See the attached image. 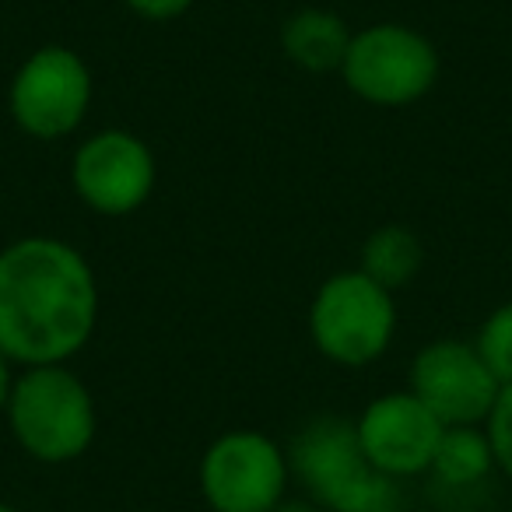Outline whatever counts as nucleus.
<instances>
[{
  "label": "nucleus",
  "instance_id": "nucleus-18",
  "mask_svg": "<svg viewBox=\"0 0 512 512\" xmlns=\"http://www.w3.org/2000/svg\"><path fill=\"white\" fill-rule=\"evenodd\" d=\"M0 512H18L15 505H8V502H0Z\"/></svg>",
  "mask_w": 512,
  "mask_h": 512
},
{
  "label": "nucleus",
  "instance_id": "nucleus-3",
  "mask_svg": "<svg viewBox=\"0 0 512 512\" xmlns=\"http://www.w3.org/2000/svg\"><path fill=\"white\" fill-rule=\"evenodd\" d=\"M393 327H397L393 292H386L362 271L334 274L316 292L309 313L313 344L330 362L348 369L376 362L390 344Z\"/></svg>",
  "mask_w": 512,
  "mask_h": 512
},
{
  "label": "nucleus",
  "instance_id": "nucleus-10",
  "mask_svg": "<svg viewBox=\"0 0 512 512\" xmlns=\"http://www.w3.org/2000/svg\"><path fill=\"white\" fill-rule=\"evenodd\" d=\"M442 432L446 425L414 393H386L372 400L355 425L362 456L383 477H411L432 470Z\"/></svg>",
  "mask_w": 512,
  "mask_h": 512
},
{
  "label": "nucleus",
  "instance_id": "nucleus-12",
  "mask_svg": "<svg viewBox=\"0 0 512 512\" xmlns=\"http://www.w3.org/2000/svg\"><path fill=\"white\" fill-rule=\"evenodd\" d=\"M421 264H425V249H421L418 235L404 225L376 228L362 246V274H369L386 292L411 285Z\"/></svg>",
  "mask_w": 512,
  "mask_h": 512
},
{
  "label": "nucleus",
  "instance_id": "nucleus-5",
  "mask_svg": "<svg viewBox=\"0 0 512 512\" xmlns=\"http://www.w3.org/2000/svg\"><path fill=\"white\" fill-rule=\"evenodd\" d=\"M295 467L327 509L383 512L390 509V481L369 467L358 435L344 421H316L295 442Z\"/></svg>",
  "mask_w": 512,
  "mask_h": 512
},
{
  "label": "nucleus",
  "instance_id": "nucleus-8",
  "mask_svg": "<svg viewBox=\"0 0 512 512\" xmlns=\"http://www.w3.org/2000/svg\"><path fill=\"white\" fill-rule=\"evenodd\" d=\"M498 390L502 383L467 341H435L411 365V393L446 428L488 421Z\"/></svg>",
  "mask_w": 512,
  "mask_h": 512
},
{
  "label": "nucleus",
  "instance_id": "nucleus-14",
  "mask_svg": "<svg viewBox=\"0 0 512 512\" xmlns=\"http://www.w3.org/2000/svg\"><path fill=\"white\" fill-rule=\"evenodd\" d=\"M477 351H481L484 365L495 372L502 386L512 383V302L498 306L495 313L484 320L481 334H477Z\"/></svg>",
  "mask_w": 512,
  "mask_h": 512
},
{
  "label": "nucleus",
  "instance_id": "nucleus-1",
  "mask_svg": "<svg viewBox=\"0 0 512 512\" xmlns=\"http://www.w3.org/2000/svg\"><path fill=\"white\" fill-rule=\"evenodd\" d=\"M99 320L88 260L60 239H22L0 253V351L22 365H64Z\"/></svg>",
  "mask_w": 512,
  "mask_h": 512
},
{
  "label": "nucleus",
  "instance_id": "nucleus-15",
  "mask_svg": "<svg viewBox=\"0 0 512 512\" xmlns=\"http://www.w3.org/2000/svg\"><path fill=\"white\" fill-rule=\"evenodd\" d=\"M488 442L491 453H495V463L512 477V383L498 390V400L488 414Z\"/></svg>",
  "mask_w": 512,
  "mask_h": 512
},
{
  "label": "nucleus",
  "instance_id": "nucleus-17",
  "mask_svg": "<svg viewBox=\"0 0 512 512\" xmlns=\"http://www.w3.org/2000/svg\"><path fill=\"white\" fill-rule=\"evenodd\" d=\"M11 390H15V379H11V358L0 351V414L8 411Z\"/></svg>",
  "mask_w": 512,
  "mask_h": 512
},
{
  "label": "nucleus",
  "instance_id": "nucleus-13",
  "mask_svg": "<svg viewBox=\"0 0 512 512\" xmlns=\"http://www.w3.org/2000/svg\"><path fill=\"white\" fill-rule=\"evenodd\" d=\"M491 463H495V453H491L488 435H481L474 425H456L442 432L432 470L449 484H474L488 474Z\"/></svg>",
  "mask_w": 512,
  "mask_h": 512
},
{
  "label": "nucleus",
  "instance_id": "nucleus-6",
  "mask_svg": "<svg viewBox=\"0 0 512 512\" xmlns=\"http://www.w3.org/2000/svg\"><path fill=\"white\" fill-rule=\"evenodd\" d=\"M92 74L67 46L36 50L11 81V116L25 134L39 141L67 137L88 113Z\"/></svg>",
  "mask_w": 512,
  "mask_h": 512
},
{
  "label": "nucleus",
  "instance_id": "nucleus-7",
  "mask_svg": "<svg viewBox=\"0 0 512 512\" xmlns=\"http://www.w3.org/2000/svg\"><path fill=\"white\" fill-rule=\"evenodd\" d=\"M285 484V453L260 432L221 435L200 463V491L214 512H274Z\"/></svg>",
  "mask_w": 512,
  "mask_h": 512
},
{
  "label": "nucleus",
  "instance_id": "nucleus-2",
  "mask_svg": "<svg viewBox=\"0 0 512 512\" xmlns=\"http://www.w3.org/2000/svg\"><path fill=\"white\" fill-rule=\"evenodd\" d=\"M18 446L43 463L78 460L95 439V404L88 386L64 365H32L8 400Z\"/></svg>",
  "mask_w": 512,
  "mask_h": 512
},
{
  "label": "nucleus",
  "instance_id": "nucleus-11",
  "mask_svg": "<svg viewBox=\"0 0 512 512\" xmlns=\"http://www.w3.org/2000/svg\"><path fill=\"white\" fill-rule=\"evenodd\" d=\"M281 46L292 57V64H299L302 71L327 74V71H341L351 46V32L330 11L306 8V11H295L285 22Z\"/></svg>",
  "mask_w": 512,
  "mask_h": 512
},
{
  "label": "nucleus",
  "instance_id": "nucleus-9",
  "mask_svg": "<svg viewBox=\"0 0 512 512\" xmlns=\"http://www.w3.org/2000/svg\"><path fill=\"white\" fill-rule=\"evenodd\" d=\"M74 190L99 214H130L151 197L155 155L127 130H102L78 148L71 165Z\"/></svg>",
  "mask_w": 512,
  "mask_h": 512
},
{
  "label": "nucleus",
  "instance_id": "nucleus-4",
  "mask_svg": "<svg viewBox=\"0 0 512 512\" xmlns=\"http://www.w3.org/2000/svg\"><path fill=\"white\" fill-rule=\"evenodd\" d=\"M341 74L351 92L372 106H407L432 92L439 53L407 25H372L351 36Z\"/></svg>",
  "mask_w": 512,
  "mask_h": 512
},
{
  "label": "nucleus",
  "instance_id": "nucleus-16",
  "mask_svg": "<svg viewBox=\"0 0 512 512\" xmlns=\"http://www.w3.org/2000/svg\"><path fill=\"white\" fill-rule=\"evenodd\" d=\"M137 15L151 18V22H169V18H179L183 11H190L193 0H127Z\"/></svg>",
  "mask_w": 512,
  "mask_h": 512
}]
</instances>
